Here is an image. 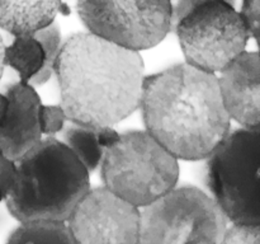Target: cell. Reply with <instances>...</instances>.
Instances as JSON below:
<instances>
[{
	"label": "cell",
	"instance_id": "6da1fadb",
	"mask_svg": "<svg viewBox=\"0 0 260 244\" xmlns=\"http://www.w3.org/2000/svg\"><path fill=\"white\" fill-rule=\"evenodd\" d=\"M145 65L139 51L90 32L61 43L53 74L70 122L113 126L140 107Z\"/></svg>",
	"mask_w": 260,
	"mask_h": 244
},
{
	"label": "cell",
	"instance_id": "7a4b0ae2",
	"mask_svg": "<svg viewBox=\"0 0 260 244\" xmlns=\"http://www.w3.org/2000/svg\"><path fill=\"white\" fill-rule=\"evenodd\" d=\"M140 107L146 131L177 159H205L231 131L218 78L188 63L145 76Z\"/></svg>",
	"mask_w": 260,
	"mask_h": 244
},
{
	"label": "cell",
	"instance_id": "3957f363",
	"mask_svg": "<svg viewBox=\"0 0 260 244\" xmlns=\"http://www.w3.org/2000/svg\"><path fill=\"white\" fill-rule=\"evenodd\" d=\"M14 163V183L5 203L20 223L38 219L66 221L90 190L89 170L55 137L41 139Z\"/></svg>",
	"mask_w": 260,
	"mask_h": 244
},
{
	"label": "cell",
	"instance_id": "277c9868",
	"mask_svg": "<svg viewBox=\"0 0 260 244\" xmlns=\"http://www.w3.org/2000/svg\"><path fill=\"white\" fill-rule=\"evenodd\" d=\"M205 159L203 182L228 220L260 225V126L230 131Z\"/></svg>",
	"mask_w": 260,
	"mask_h": 244
},
{
	"label": "cell",
	"instance_id": "5b68a950",
	"mask_svg": "<svg viewBox=\"0 0 260 244\" xmlns=\"http://www.w3.org/2000/svg\"><path fill=\"white\" fill-rule=\"evenodd\" d=\"M104 186L137 207H144L175 187L178 159L147 131H127L102 159Z\"/></svg>",
	"mask_w": 260,
	"mask_h": 244
},
{
	"label": "cell",
	"instance_id": "8992f818",
	"mask_svg": "<svg viewBox=\"0 0 260 244\" xmlns=\"http://www.w3.org/2000/svg\"><path fill=\"white\" fill-rule=\"evenodd\" d=\"M228 218L211 196L193 186L173 187L140 211V243L222 241Z\"/></svg>",
	"mask_w": 260,
	"mask_h": 244
},
{
	"label": "cell",
	"instance_id": "52a82bcc",
	"mask_svg": "<svg viewBox=\"0 0 260 244\" xmlns=\"http://www.w3.org/2000/svg\"><path fill=\"white\" fill-rule=\"evenodd\" d=\"M172 32L178 36L188 64L207 73H220L245 51L250 33L235 5L205 0L188 12Z\"/></svg>",
	"mask_w": 260,
	"mask_h": 244
},
{
	"label": "cell",
	"instance_id": "ba28073f",
	"mask_svg": "<svg viewBox=\"0 0 260 244\" xmlns=\"http://www.w3.org/2000/svg\"><path fill=\"white\" fill-rule=\"evenodd\" d=\"M76 10L89 32L135 51L159 45L172 25L169 0H78Z\"/></svg>",
	"mask_w": 260,
	"mask_h": 244
},
{
	"label": "cell",
	"instance_id": "9c48e42d",
	"mask_svg": "<svg viewBox=\"0 0 260 244\" xmlns=\"http://www.w3.org/2000/svg\"><path fill=\"white\" fill-rule=\"evenodd\" d=\"M75 243H140V210L104 186L89 190L68 220Z\"/></svg>",
	"mask_w": 260,
	"mask_h": 244
},
{
	"label": "cell",
	"instance_id": "30bf717a",
	"mask_svg": "<svg viewBox=\"0 0 260 244\" xmlns=\"http://www.w3.org/2000/svg\"><path fill=\"white\" fill-rule=\"evenodd\" d=\"M3 93L8 98V109L0 125V150L17 160L41 140L38 111L42 103L35 86L27 81L7 84Z\"/></svg>",
	"mask_w": 260,
	"mask_h": 244
},
{
	"label": "cell",
	"instance_id": "8fae6325",
	"mask_svg": "<svg viewBox=\"0 0 260 244\" xmlns=\"http://www.w3.org/2000/svg\"><path fill=\"white\" fill-rule=\"evenodd\" d=\"M218 78L221 98L231 118L243 127L260 126V61L258 52L243 51Z\"/></svg>",
	"mask_w": 260,
	"mask_h": 244
},
{
	"label": "cell",
	"instance_id": "7c38bea8",
	"mask_svg": "<svg viewBox=\"0 0 260 244\" xmlns=\"http://www.w3.org/2000/svg\"><path fill=\"white\" fill-rule=\"evenodd\" d=\"M62 0H0V30L12 36L35 35L47 27L58 13L69 14Z\"/></svg>",
	"mask_w": 260,
	"mask_h": 244
},
{
	"label": "cell",
	"instance_id": "4fadbf2b",
	"mask_svg": "<svg viewBox=\"0 0 260 244\" xmlns=\"http://www.w3.org/2000/svg\"><path fill=\"white\" fill-rule=\"evenodd\" d=\"M62 142L79 158L89 173L101 165L104 152L118 140L119 134L112 126L75 124L63 126Z\"/></svg>",
	"mask_w": 260,
	"mask_h": 244
},
{
	"label": "cell",
	"instance_id": "5bb4252c",
	"mask_svg": "<svg viewBox=\"0 0 260 244\" xmlns=\"http://www.w3.org/2000/svg\"><path fill=\"white\" fill-rule=\"evenodd\" d=\"M45 51L35 35L13 36L10 45L5 46L4 64L17 71L22 81L30 79L42 69Z\"/></svg>",
	"mask_w": 260,
	"mask_h": 244
},
{
	"label": "cell",
	"instance_id": "9a60e30c",
	"mask_svg": "<svg viewBox=\"0 0 260 244\" xmlns=\"http://www.w3.org/2000/svg\"><path fill=\"white\" fill-rule=\"evenodd\" d=\"M8 243H75L66 221L38 219L20 223L10 233Z\"/></svg>",
	"mask_w": 260,
	"mask_h": 244
},
{
	"label": "cell",
	"instance_id": "2e32d148",
	"mask_svg": "<svg viewBox=\"0 0 260 244\" xmlns=\"http://www.w3.org/2000/svg\"><path fill=\"white\" fill-rule=\"evenodd\" d=\"M35 37L42 45L43 51H45V61L43 66L32 79L30 83L32 85H43L51 79L53 74V68H55L56 58H57L58 52L61 48V30L60 27L56 22H52L47 27L37 30L35 33Z\"/></svg>",
	"mask_w": 260,
	"mask_h": 244
},
{
	"label": "cell",
	"instance_id": "e0dca14e",
	"mask_svg": "<svg viewBox=\"0 0 260 244\" xmlns=\"http://www.w3.org/2000/svg\"><path fill=\"white\" fill-rule=\"evenodd\" d=\"M38 119H40V126L42 134L52 136L57 134L65 126L66 118L65 111L62 107L58 106H43L41 104L40 111H38Z\"/></svg>",
	"mask_w": 260,
	"mask_h": 244
},
{
	"label": "cell",
	"instance_id": "ac0fdd59",
	"mask_svg": "<svg viewBox=\"0 0 260 244\" xmlns=\"http://www.w3.org/2000/svg\"><path fill=\"white\" fill-rule=\"evenodd\" d=\"M221 243L260 244V228L254 224L233 223L230 229L226 228Z\"/></svg>",
	"mask_w": 260,
	"mask_h": 244
},
{
	"label": "cell",
	"instance_id": "d6986e66",
	"mask_svg": "<svg viewBox=\"0 0 260 244\" xmlns=\"http://www.w3.org/2000/svg\"><path fill=\"white\" fill-rule=\"evenodd\" d=\"M15 178L14 160L5 157L0 150V202L5 200L10 192Z\"/></svg>",
	"mask_w": 260,
	"mask_h": 244
},
{
	"label": "cell",
	"instance_id": "ffe728a7",
	"mask_svg": "<svg viewBox=\"0 0 260 244\" xmlns=\"http://www.w3.org/2000/svg\"><path fill=\"white\" fill-rule=\"evenodd\" d=\"M240 15L243 17L246 27H248L250 37L258 40L259 35V0H243L240 9Z\"/></svg>",
	"mask_w": 260,
	"mask_h": 244
},
{
	"label": "cell",
	"instance_id": "44dd1931",
	"mask_svg": "<svg viewBox=\"0 0 260 244\" xmlns=\"http://www.w3.org/2000/svg\"><path fill=\"white\" fill-rule=\"evenodd\" d=\"M170 2V9H172V25H170V32L173 30V28L175 27L178 22L187 14L188 12L193 9L194 7H197L198 4H201L205 0H169ZM230 4L236 5V0H226Z\"/></svg>",
	"mask_w": 260,
	"mask_h": 244
},
{
	"label": "cell",
	"instance_id": "7402d4cb",
	"mask_svg": "<svg viewBox=\"0 0 260 244\" xmlns=\"http://www.w3.org/2000/svg\"><path fill=\"white\" fill-rule=\"evenodd\" d=\"M8 109V98L3 92H0V125H2L3 119H4L5 113Z\"/></svg>",
	"mask_w": 260,
	"mask_h": 244
},
{
	"label": "cell",
	"instance_id": "603a6c76",
	"mask_svg": "<svg viewBox=\"0 0 260 244\" xmlns=\"http://www.w3.org/2000/svg\"><path fill=\"white\" fill-rule=\"evenodd\" d=\"M4 51H5V42H4V38H3L2 36V32H0V79H2L3 73H4V68H5Z\"/></svg>",
	"mask_w": 260,
	"mask_h": 244
}]
</instances>
